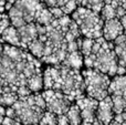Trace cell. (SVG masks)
Segmentation results:
<instances>
[{"mask_svg": "<svg viewBox=\"0 0 126 125\" xmlns=\"http://www.w3.org/2000/svg\"><path fill=\"white\" fill-rule=\"evenodd\" d=\"M43 77V88L46 90H55L64 93L71 102L84 96L85 88L82 73L80 70L67 68L63 64H57L48 68Z\"/></svg>", "mask_w": 126, "mask_h": 125, "instance_id": "6da1fadb", "label": "cell"}, {"mask_svg": "<svg viewBox=\"0 0 126 125\" xmlns=\"http://www.w3.org/2000/svg\"><path fill=\"white\" fill-rule=\"evenodd\" d=\"M83 64L87 69H95L109 77L116 75L118 62L113 42L106 41L103 37L94 39L90 54L83 57Z\"/></svg>", "mask_w": 126, "mask_h": 125, "instance_id": "7a4b0ae2", "label": "cell"}, {"mask_svg": "<svg viewBox=\"0 0 126 125\" xmlns=\"http://www.w3.org/2000/svg\"><path fill=\"white\" fill-rule=\"evenodd\" d=\"M72 20L79 26L82 35L91 39H97L103 37V23L100 13H96L85 7L79 6L76 10L72 12Z\"/></svg>", "mask_w": 126, "mask_h": 125, "instance_id": "3957f363", "label": "cell"}, {"mask_svg": "<svg viewBox=\"0 0 126 125\" xmlns=\"http://www.w3.org/2000/svg\"><path fill=\"white\" fill-rule=\"evenodd\" d=\"M85 93L87 96L101 101L109 96V86L111 83L107 74L95 69H87L82 72Z\"/></svg>", "mask_w": 126, "mask_h": 125, "instance_id": "277c9868", "label": "cell"}, {"mask_svg": "<svg viewBox=\"0 0 126 125\" xmlns=\"http://www.w3.org/2000/svg\"><path fill=\"white\" fill-rule=\"evenodd\" d=\"M42 96L46 100L47 111L52 112L55 115L65 114L69 108L73 104V102L70 101L69 97L64 93L52 90V89L46 90L42 93Z\"/></svg>", "mask_w": 126, "mask_h": 125, "instance_id": "5b68a950", "label": "cell"}, {"mask_svg": "<svg viewBox=\"0 0 126 125\" xmlns=\"http://www.w3.org/2000/svg\"><path fill=\"white\" fill-rule=\"evenodd\" d=\"M76 105L81 111L82 121L93 123L96 119V110H97L98 101L90 96H82L76 100Z\"/></svg>", "mask_w": 126, "mask_h": 125, "instance_id": "8992f818", "label": "cell"}, {"mask_svg": "<svg viewBox=\"0 0 126 125\" xmlns=\"http://www.w3.org/2000/svg\"><path fill=\"white\" fill-rule=\"evenodd\" d=\"M113 111V102H112L111 96H106L105 99L98 101L97 110H96V119L100 122H102L104 125H109L114 119Z\"/></svg>", "mask_w": 126, "mask_h": 125, "instance_id": "52a82bcc", "label": "cell"}, {"mask_svg": "<svg viewBox=\"0 0 126 125\" xmlns=\"http://www.w3.org/2000/svg\"><path fill=\"white\" fill-rule=\"evenodd\" d=\"M103 38L106 41L113 42L117 37L124 33V29L122 27L118 18H113L104 21L103 23Z\"/></svg>", "mask_w": 126, "mask_h": 125, "instance_id": "ba28073f", "label": "cell"}, {"mask_svg": "<svg viewBox=\"0 0 126 125\" xmlns=\"http://www.w3.org/2000/svg\"><path fill=\"white\" fill-rule=\"evenodd\" d=\"M18 32H19L20 39H21V48L27 49L32 40L38 38V31L35 22H30V23H26L22 27L18 28Z\"/></svg>", "mask_w": 126, "mask_h": 125, "instance_id": "9c48e42d", "label": "cell"}, {"mask_svg": "<svg viewBox=\"0 0 126 125\" xmlns=\"http://www.w3.org/2000/svg\"><path fill=\"white\" fill-rule=\"evenodd\" d=\"M109 95H120L126 97V74L117 75L112 80L109 86Z\"/></svg>", "mask_w": 126, "mask_h": 125, "instance_id": "30bf717a", "label": "cell"}, {"mask_svg": "<svg viewBox=\"0 0 126 125\" xmlns=\"http://www.w3.org/2000/svg\"><path fill=\"white\" fill-rule=\"evenodd\" d=\"M63 65L67 68L74 69V70H81L84 64H83V55L80 52V50L73 51V52H67L64 61L62 62Z\"/></svg>", "mask_w": 126, "mask_h": 125, "instance_id": "8fae6325", "label": "cell"}, {"mask_svg": "<svg viewBox=\"0 0 126 125\" xmlns=\"http://www.w3.org/2000/svg\"><path fill=\"white\" fill-rule=\"evenodd\" d=\"M1 38L4 42H7V43L10 44V46L18 47V48L21 47V39H20L18 29L15 28L13 26H9L8 28L4 30L1 34Z\"/></svg>", "mask_w": 126, "mask_h": 125, "instance_id": "7c38bea8", "label": "cell"}, {"mask_svg": "<svg viewBox=\"0 0 126 125\" xmlns=\"http://www.w3.org/2000/svg\"><path fill=\"white\" fill-rule=\"evenodd\" d=\"M8 17H9V19H10L11 26H13L17 29L22 27L23 24H26V21H24V19H23L22 10L18 6H16V4H13L8 10Z\"/></svg>", "mask_w": 126, "mask_h": 125, "instance_id": "4fadbf2b", "label": "cell"}, {"mask_svg": "<svg viewBox=\"0 0 126 125\" xmlns=\"http://www.w3.org/2000/svg\"><path fill=\"white\" fill-rule=\"evenodd\" d=\"M2 54L10 58L12 61L17 62V61H20V60H23L27 55V52L21 50V49H19L18 47L3 46L2 47Z\"/></svg>", "mask_w": 126, "mask_h": 125, "instance_id": "5bb4252c", "label": "cell"}, {"mask_svg": "<svg viewBox=\"0 0 126 125\" xmlns=\"http://www.w3.org/2000/svg\"><path fill=\"white\" fill-rule=\"evenodd\" d=\"M54 20L52 13L50 12L48 7H44L41 10H39L34 16V22L35 23L42 24V26H49L51 22Z\"/></svg>", "mask_w": 126, "mask_h": 125, "instance_id": "9a60e30c", "label": "cell"}, {"mask_svg": "<svg viewBox=\"0 0 126 125\" xmlns=\"http://www.w3.org/2000/svg\"><path fill=\"white\" fill-rule=\"evenodd\" d=\"M27 85L31 90V92H39L43 89V77L41 72H37L30 77L27 81Z\"/></svg>", "mask_w": 126, "mask_h": 125, "instance_id": "2e32d148", "label": "cell"}, {"mask_svg": "<svg viewBox=\"0 0 126 125\" xmlns=\"http://www.w3.org/2000/svg\"><path fill=\"white\" fill-rule=\"evenodd\" d=\"M65 114H66L67 119H69L70 125H81V123H82L81 111L76 104H72Z\"/></svg>", "mask_w": 126, "mask_h": 125, "instance_id": "e0dca14e", "label": "cell"}, {"mask_svg": "<svg viewBox=\"0 0 126 125\" xmlns=\"http://www.w3.org/2000/svg\"><path fill=\"white\" fill-rule=\"evenodd\" d=\"M28 49L30 50L31 54L35 58H39L41 59L42 58V54H43V49H44V42L41 41L39 38H35L34 40L29 43L28 46Z\"/></svg>", "mask_w": 126, "mask_h": 125, "instance_id": "ac0fdd59", "label": "cell"}, {"mask_svg": "<svg viewBox=\"0 0 126 125\" xmlns=\"http://www.w3.org/2000/svg\"><path fill=\"white\" fill-rule=\"evenodd\" d=\"M114 50H115V53L117 55L118 64L126 68V37L123 42L114 46Z\"/></svg>", "mask_w": 126, "mask_h": 125, "instance_id": "d6986e66", "label": "cell"}, {"mask_svg": "<svg viewBox=\"0 0 126 125\" xmlns=\"http://www.w3.org/2000/svg\"><path fill=\"white\" fill-rule=\"evenodd\" d=\"M113 102V111L115 114L123 113L126 108V97L120 95H110Z\"/></svg>", "mask_w": 126, "mask_h": 125, "instance_id": "ffe728a7", "label": "cell"}, {"mask_svg": "<svg viewBox=\"0 0 126 125\" xmlns=\"http://www.w3.org/2000/svg\"><path fill=\"white\" fill-rule=\"evenodd\" d=\"M81 6L90 9L96 13H100L102 8L104 7V1L103 0H82Z\"/></svg>", "mask_w": 126, "mask_h": 125, "instance_id": "44dd1931", "label": "cell"}, {"mask_svg": "<svg viewBox=\"0 0 126 125\" xmlns=\"http://www.w3.org/2000/svg\"><path fill=\"white\" fill-rule=\"evenodd\" d=\"M100 16L103 21H106V20L116 18L115 7L112 6V4H104V7L102 8V10H101V12H100Z\"/></svg>", "mask_w": 126, "mask_h": 125, "instance_id": "7402d4cb", "label": "cell"}, {"mask_svg": "<svg viewBox=\"0 0 126 125\" xmlns=\"http://www.w3.org/2000/svg\"><path fill=\"white\" fill-rule=\"evenodd\" d=\"M40 125H58L57 122V115L53 114L52 112H49V111H44L42 117L39 121Z\"/></svg>", "mask_w": 126, "mask_h": 125, "instance_id": "603a6c76", "label": "cell"}, {"mask_svg": "<svg viewBox=\"0 0 126 125\" xmlns=\"http://www.w3.org/2000/svg\"><path fill=\"white\" fill-rule=\"evenodd\" d=\"M78 7H79V4H78V2H76V0H67L64 6L61 7V9L63 10L64 15H70V13H72L74 10H76Z\"/></svg>", "mask_w": 126, "mask_h": 125, "instance_id": "cb8c5ba5", "label": "cell"}, {"mask_svg": "<svg viewBox=\"0 0 126 125\" xmlns=\"http://www.w3.org/2000/svg\"><path fill=\"white\" fill-rule=\"evenodd\" d=\"M34 104L37 106H39L40 109L46 111L47 110V104H46V100L42 96V94H34Z\"/></svg>", "mask_w": 126, "mask_h": 125, "instance_id": "d4e9b609", "label": "cell"}, {"mask_svg": "<svg viewBox=\"0 0 126 125\" xmlns=\"http://www.w3.org/2000/svg\"><path fill=\"white\" fill-rule=\"evenodd\" d=\"M31 90L28 88V85H20L17 89V94L19 97H26L31 94Z\"/></svg>", "mask_w": 126, "mask_h": 125, "instance_id": "484cf974", "label": "cell"}, {"mask_svg": "<svg viewBox=\"0 0 126 125\" xmlns=\"http://www.w3.org/2000/svg\"><path fill=\"white\" fill-rule=\"evenodd\" d=\"M9 26H11V22H10V19H9L8 15H4V17L0 20V37H1L2 32L8 28Z\"/></svg>", "mask_w": 126, "mask_h": 125, "instance_id": "4316f807", "label": "cell"}, {"mask_svg": "<svg viewBox=\"0 0 126 125\" xmlns=\"http://www.w3.org/2000/svg\"><path fill=\"white\" fill-rule=\"evenodd\" d=\"M49 10L52 13L54 19H60L61 17L64 16V12H63V10L61 9V7H52V8H49Z\"/></svg>", "mask_w": 126, "mask_h": 125, "instance_id": "83f0119b", "label": "cell"}, {"mask_svg": "<svg viewBox=\"0 0 126 125\" xmlns=\"http://www.w3.org/2000/svg\"><path fill=\"white\" fill-rule=\"evenodd\" d=\"M78 50H79V46H78V41H76V40L66 42V51L67 52H73V51H78Z\"/></svg>", "mask_w": 126, "mask_h": 125, "instance_id": "f1b7e54d", "label": "cell"}, {"mask_svg": "<svg viewBox=\"0 0 126 125\" xmlns=\"http://www.w3.org/2000/svg\"><path fill=\"white\" fill-rule=\"evenodd\" d=\"M57 122H58V125H70V122H69L66 114L57 115Z\"/></svg>", "mask_w": 126, "mask_h": 125, "instance_id": "f546056e", "label": "cell"}, {"mask_svg": "<svg viewBox=\"0 0 126 125\" xmlns=\"http://www.w3.org/2000/svg\"><path fill=\"white\" fill-rule=\"evenodd\" d=\"M115 13H116V18L120 19L121 17H123V16L126 13V10L123 6H116L115 7Z\"/></svg>", "mask_w": 126, "mask_h": 125, "instance_id": "4dcf8cb0", "label": "cell"}, {"mask_svg": "<svg viewBox=\"0 0 126 125\" xmlns=\"http://www.w3.org/2000/svg\"><path fill=\"white\" fill-rule=\"evenodd\" d=\"M4 116H8V117H10V119L16 120L17 115H16V112L12 109V106H8V109H6V114H4Z\"/></svg>", "mask_w": 126, "mask_h": 125, "instance_id": "1f68e13d", "label": "cell"}, {"mask_svg": "<svg viewBox=\"0 0 126 125\" xmlns=\"http://www.w3.org/2000/svg\"><path fill=\"white\" fill-rule=\"evenodd\" d=\"M44 4L48 8H52V7H58V0H44Z\"/></svg>", "mask_w": 126, "mask_h": 125, "instance_id": "d6a6232c", "label": "cell"}, {"mask_svg": "<svg viewBox=\"0 0 126 125\" xmlns=\"http://www.w3.org/2000/svg\"><path fill=\"white\" fill-rule=\"evenodd\" d=\"M116 74H117V75H125L126 74V68L118 64L117 69H116Z\"/></svg>", "mask_w": 126, "mask_h": 125, "instance_id": "836d02e7", "label": "cell"}, {"mask_svg": "<svg viewBox=\"0 0 126 125\" xmlns=\"http://www.w3.org/2000/svg\"><path fill=\"white\" fill-rule=\"evenodd\" d=\"M120 21H121V23H122V27H123V29H124V32L126 31V13L123 17H121L120 18Z\"/></svg>", "mask_w": 126, "mask_h": 125, "instance_id": "e575fe53", "label": "cell"}, {"mask_svg": "<svg viewBox=\"0 0 126 125\" xmlns=\"http://www.w3.org/2000/svg\"><path fill=\"white\" fill-rule=\"evenodd\" d=\"M109 125H122V123H120V122L115 121V120H112V122L110 123Z\"/></svg>", "mask_w": 126, "mask_h": 125, "instance_id": "d590c367", "label": "cell"}, {"mask_svg": "<svg viewBox=\"0 0 126 125\" xmlns=\"http://www.w3.org/2000/svg\"><path fill=\"white\" fill-rule=\"evenodd\" d=\"M92 125H104V124H103L102 122H100V121H98L97 119H95V121H94L93 123H92Z\"/></svg>", "mask_w": 126, "mask_h": 125, "instance_id": "8d00e7d4", "label": "cell"}, {"mask_svg": "<svg viewBox=\"0 0 126 125\" xmlns=\"http://www.w3.org/2000/svg\"><path fill=\"white\" fill-rule=\"evenodd\" d=\"M17 1H19V0H7V2H9V3H11V4H15Z\"/></svg>", "mask_w": 126, "mask_h": 125, "instance_id": "74e56055", "label": "cell"}, {"mask_svg": "<svg viewBox=\"0 0 126 125\" xmlns=\"http://www.w3.org/2000/svg\"><path fill=\"white\" fill-rule=\"evenodd\" d=\"M81 125H92V123H90V122H85V121H82V123Z\"/></svg>", "mask_w": 126, "mask_h": 125, "instance_id": "f35d334b", "label": "cell"}, {"mask_svg": "<svg viewBox=\"0 0 126 125\" xmlns=\"http://www.w3.org/2000/svg\"><path fill=\"white\" fill-rule=\"evenodd\" d=\"M12 125H23L22 123H20V122H18V121H15L13 122V124Z\"/></svg>", "mask_w": 126, "mask_h": 125, "instance_id": "ab89813d", "label": "cell"}, {"mask_svg": "<svg viewBox=\"0 0 126 125\" xmlns=\"http://www.w3.org/2000/svg\"><path fill=\"white\" fill-rule=\"evenodd\" d=\"M3 17H4V13H0V20H1Z\"/></svg>", "mask_w": 126, "mask_h": 125, "instance_id": "60d3db41", "label": "cell"}, {"mask_svg": "<svg viewBox=\"0 0 126 125\" xmlns=\"http://www.w3.org/2000/svg\"><path fill=\"white\" fill-rule=\"evenodd\" d=\"M29 125H40L39 123H34V124H29Z\"/></svg>", "mask_w": 126, "mask_h": 125, "instance_id": "b9f144b4", "label": "cell"}, {"mask_svg": "<svg viewBox=\"0 0 126 125\" xmlns=\"http://www.w3.org/2000/svg\"><path fill=\"white\" fill-rule=\"evenodd\" d=\"M40 1H42V2H43V1H44V0H40Z\"/></svg>", "mask_w": 126, "mask_h": 125, "instance_id": "7bdbcfd3", "label": "cell"}, {"mask_svg": "<svg viewBox=\"0 0 126 125\" xmlns=\"http://www.w3.org/2000/svg\"><path fill=\"white\" fill-rule=\"evenodd\" d=\"M0 47H2V46H1V44H0Z\"/></svg>", "mask_w": 126, "mask_h": 125, "instance_id": "ee69618b", "label": "cell"}, {"mask_svg": "<svg viewBox=\"0 0 126 125\" xmlns=\"http://www.w3.org/2000/svg\"><path fill=\"white\" fill-rule=\"evenodd\" d=\"M125 10H126V8H125Z\"/></svg>", "mask_w": 126, "mask_h": 125, "instance_id": "f6af8a7d", "label": "cell"}]
</instances>
